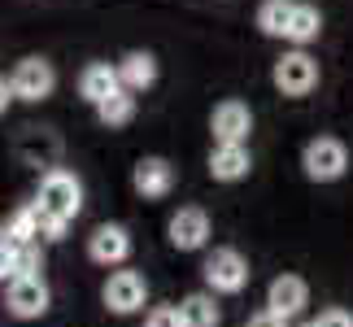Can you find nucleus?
<instances>
[{"label": "nucleus", "mask_w": 353, "mask_h": 327, "mask_svg": "<svg viewBox=\"0 0 353 327\" xmlns=\"http://www.w3.org/2000/svg\"><path fill=\"white\" fill-rule=\"evenodd\" d=\"M9 88H13V101L39 105V101H48L52 92H57V70H52L48 57H22L9 70Z\"/></svg>", "instance_id": "nucleus-5"}, {"label": "nucleus", "mask_w": 353, "mask_h": 327, "mask_svg": "<svg viewBox=\"0 0 353 327\" xmlns=\"http://www.w3.org/2000/svg\"><path fill=\"white\" fill-rule=\"evenodd\" d=\"M13 105V88H9V79L0 75V114H5V109Z\"/></svg>", "instance_id": "nucleus-26"}, {"label": "nucleus", "mask_w": 353, "mask_h": 327, "mask_svg": "<svg viewBox=\"0 0 353 327\" xmlns=\"http://www.w3.org/2000/svg\"><path fill=\"white\" fill-rule=\"evenodd\" d=\"M301 170H305V179H314V184H336L349 170L345 140H336V135H314V140L301 148Z\"/></svg>", "instance_id": "nucleus-3"}, {"label": "nucleus", "mask_w": 353, "mask_h": 327, "mask_svg": "<svg viewBox=\"0 0 353 327\" xmlns=\"http://www.w3.org/2000/svg\"><path fill=\"white\" fill-rule=\"evenodd\" d=\"M179 315H183V327H219L223 323V310L214 301V293H188L179 301Z\"/></svg>", "instance_id": "nucleus-17"}, {"label": "nucleus", "mask_w": 353, "mask_h": 327, "mask_svg": "<svg viewBox=\"0 0 353 327\" xmlns=\"http://www.w3.org/2000/svg\"><path fill=\"white\" fill-rule=\"evenodd\" d=\"M249 170H253L249 144H214V153H210V179L240 184V179H249Z\"/></svg>", "instance_id": "nucleus-13"}, {"label": "nucleus", "mask_w": 353, "mask_h": 327, "mask_svg": "<svg viewBox=\"0 0 353 327\" xmlns=\"http://www.w3.org/2000/svg\"><path fill=\"white\" fill-rule=\"evenodd\" d=\"M201 275H205V288L214 297H236L244 293V284H249V262H244L240 249H214L205 257V266H201Z\"/></svg>", "instance_id": "nucleus-4"}, {"label": "nucleus", "mask_w": 353, "mask_h": 327, "mask_svg": "<svg viewBox=\"0 0 353 327\" xmlns=\"http://www.w3.org/2000/svg\"><path fill=\"white\" fill-rule=\"evenodd\" d=\"M118 83L122 92H131V97H140V92H148L157 83V57L144 48H131L127 57L118 61Z\"/></svg>", "instance_id": "nucleus-15"}, {"label": "nucleus", "mask_w": 353, "mask_h": 327, "mask_svg": "<svg viewBox=\"0 0 353 327\" xmlns=\"http://www.w3.org/2000/svg\"><path fill=\"white\" fill-rule=\"evenodd\" d=\"M144 327H183V315L179 306H153L144 315Z\"/></svg>", "instance_id": "nucleus-21"}, {"label": "nucleus", "mask_w": 353, "mask_h": 327, "mask_svg": "<svg viewBox=\"0 0 353 327\" xmlns=\"http://www.w3.org/2000/svg\"><path fill=\"white\" fill-rule=\"evenodd\" d=\"M13 266H18V244H13L5 231H0V284L13 279Z\"/></svg>", "instance_id": "nucleus-23"}, {"label": "nucleus", "mask_w": 353, "mask_h": 327, "mask_svg": "<svg viewBox=\"0 0 353 327\" xmlns=\"http://www.w3.org/2000/svg\"><path fill=\"white\" fill-rule=\"evenodd\" d=\"M5 236L13 244H39V210H35V201H31V206H18L9 214Z\"/></svg>", "instance_id": "nucleus-19"}, {"label": "nucleus", "mask_w": 353, "mask_h": 327, "mask_svg": "<svg viewBox=\"0 0 353 327\" xmlns=\"http://www.w3.org/2000/svg\"><path fill=\"white\" fill-rule=\"evenodd\" d=\"M131 188H135L144 201L170 197V188H174V166H170L166 157H140V161L131 166Z\"/></svg>", "instance_id": "nucleus-12"}, {"label": "nucleus", "mask_w": 353, "mask_h": 327, "mask_svg": "<svg viewBox=\"0 0 353 327\" xmlns=\"http://www.w3.org/2000/svg\"><path fill=\"white\" fill-rule=\"evenodd\" d=\"M319 35H323V13H319V5H305V0H296L292 22H288V44L305 48V44H314Z\"/></svg>", "instance_id": "nucleus-18"}, {"label": "nucleus", "mask_w": 353, "mask_h": 327, "mask_svg": "<svg viewBox=\"0 0 353 327\" xmlns=\"http://www.w3.org/2000/svg\"><path fill=\"white\" fill-rule=\"evenodd\" d=\"M319 61L310 57L305 48H292V52H283V57L270 66V83H275V92H283V97H292V101H301L310 97V92L319 88Z\"/></svg>", "instance_id": "nucleus-2"}, {"label": "nucleus", "mask_w": 353, "mask_h": 327, "mask_svg": "<svg viewBox=\"0 0 353 327\" xmlns=\"http://www.w3.org/2000/svg\"><path fill=\"white\" fill-rule=\"evenodd\" d=\"M210 135H214V144H249V135H253V109L236 101V97H227L214 105V114H210Z\"/></svg>", "instance_id": "nucleus-7"}, {"label": "nucleus", "mask_w": 353, "mask_h": 327, "mask_svg": "<svg viewBox=\"0 0 353 327\" xmlns=\"http://www.w3.org/2000/svg\"><path fill=\"white\" fill-rule=\"evenodd\" d=\"M114 92H122L118 66H110V61H88L83 70H79V97H83L92 109H97L101 101H110Z\"/></svg>", "instance_id": "nucleus-14"}, {"label": "nucleus", "mask_w": 353, "mask_h": 327, "mask_svg": "<svg viewBox=\"0 0 353 327\" xmlns=\"http://www.w3.org/2000/svg\"><path fill=\"white\" fill-rule=\"evenodd\" d=\"M88 257L97 266H122L131 257V231L122 223H101L88 236Z\"/></svg>", "instance_id": "nucleus-10"}, {"label": "nucleus", "mask_w": 353, "mask_h": 327, "mask_svg": "<svg viewBox=\"0 0 353 327\" xmlns=\"http://www.w3.org/2000/svg\"><path fill=\"white\" fill-rule=\"evenodd\" d=\"M18 275H39V244H18V266H13V279Z\"/></svg>", "instance_id": "nucleus-22"}, {"label": "nucleus", "mask_w": 353, "mask_h": 327, "mask_svg": "<svg viewBox=\"0 0 353 327\" xmlns=\"http://www.w3.org/2000/svg\"><path fill=\"white\" fill-rule=\"evenodd\" d=\"M131 118H135V97H131V92H114L110 101L97 105V122H101V127H110V131L127 127Z\"/></svg>", "instance_id": "nucleus-20"}, {"label": "nucleus", "mask_w": 353, "mask_h": 327, "mask_svg": "<svg viewBox=\"0 0 353 327\" xmlns=\"http://www.w3.org/2000/svg\"><path fill=\"white\" fill-rule=\"evenodd\" d=\"M292 9H296V0H262L257 5V31L266 39H288Z\"/></svg>", "instance_id": "nucleus-16"}, {"label": "nucleus", "mask_w": 353, "mask_h": 327, "mask_svg": "<svg viewBox=\"0 0 353 327\" xmlns=\"http://www.w3.org/2000/svg\"><path fill=\"white\" fill-rule=\"evenodd\" d=\"M301 327H314V323H301Z\"/></svg>", "instance_id": "nucleus-27"}, {"label": "nucleus", "mask_w": 353, "mask_h": 327, "mask_svg": "<svg viewBox=\"0 0 353 327\" xmlns=\"http://www.w3.org/2000/svg\"><path fill=\"white\" fill-rule=\"evenodd\" d=\"M249 327H288V319H279L275 310H257V315L249 319Z\"/></svg>", "instance_id": "nucleus-25"}, {"label": "nucleus", "mask_w": 353, "mask_h": 327, "mask_svg": "<svg viewBox=\"0 0 353 327\" xmlns=\"http://www.w3.org/2000/svg\"><path fill=\"white\" fill-rule=\"evenodd\" d=\"M101 301H105L110 315H135V310H144V301H148V279L140 270H114L101 288Z\"/></svg>", "instance_id": "nucleus-6"}, {"label": "nucleus", "mask_w": 353, "mask_h": 327, "mask_svg": "<svg viewBox=\"0 0 353 327\" xmlns=\"http://www.w3.org/2000/svg\"><path fill=\"white\" fill-rule=\"evenodd\" d=\"M5 306H9L13 319H44L48 306H52V293H48L44 275H18V279H9Z\"/></svg>", "instance_id": "nucleus-8"}, {"label": "nucleus", "mask_w": 353, "mask_h": 327, "mask_svg": "<svg viewBox=\"0 0 353 327\" xmlns=\"http://www.w3.org/2000/svg\"><path fill=\"white\" fill-rule=\"evenodd\" d=\"M166 236H170V244L179 253L205 249V244H210V214L201 206H179L170 214V223H166Z\"/></svg>", "instance_id": "nucleus-9"}, {"label": "nucleus", "mask_w": 353, "mask_h": 327, "mask_svg": "<svg viewBox=\"0 0 353 327\" xmlns=\"http://www.w3.org/2000/svg\"><path fill=\"white\" fill-rule=\"evenodd\" d=\"M310 306V284L301 275H275L270 279V288H266V310H275L279 319H296L301 310Z\"/></svg>", "instance_id": "nucleus-11"}, {"label": "nucleus", "mask_w": 353, "mask_h": 327, "mask_svg": "<svg viewBox=\"0 0 353 327\" xmlns=\"http://www.w3.org/2000/svg\"><path fill=\"white\" fill-rule=\"evenodd\" d=\"M244 327H249V323H244Z\"/></svg>", "instance_id": "nucleus-28"}, {"label": "nucleus", "mask_w": 353, "mask_h": 327, "mask_svg": "<svg viewBox=\"0 0 353 327\" xmlns=\"http://www.w3.org/2000/svg\"><path fill=\"white\" fill-rule=\"evenodd\" d=\"M35 210L70 227L83 214V184H79V175L65 170V166L44 170L39 175V188H35Z\"/></svg>", "instance_id": "nucleus-1"}, {"label": "nucleus", "mask_w": 353, "mask_h": 327, "mask_svg": "<svg viewBox=\"0 0 353 327\" xmlns=\"http://www.w3.org/2000/svg\"><path fill=\"white\" fill-rule=\"evenodd\" d=\"M314 327H353V315L349 310H323L314 319Z\"/></svg>", "instance_id": "nucleus-24"}]
</instances>
